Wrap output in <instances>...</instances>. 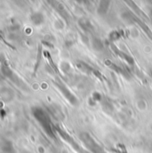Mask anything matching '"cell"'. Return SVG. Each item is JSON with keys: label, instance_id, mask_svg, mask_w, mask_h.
Instances as JSON below:
<instances>
[{"label": "cell", "instance_id": "cell-1", "mask_svg": "<svg viewBox=\"0 0 152 153\" xmlns=\"http://www.w3.org/2000/svg\"><path fill=\"white\" fill-rule=\"evenodd\" d=\"M6 143H7V145H5V146H4V147H3V151L6 153L13 152V146H12V144H11L10 143H8V142H7Z\"/></svg>", "mask_w": 152, "mask_h": 153}]
</instances>
